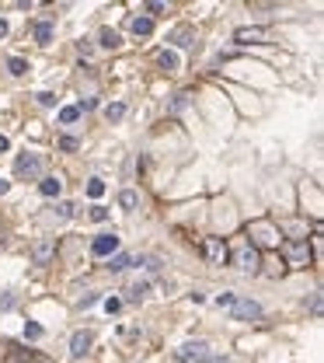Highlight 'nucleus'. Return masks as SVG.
Instances as JSON below:
<instances>
[{
	"label": "nucleus",
	"mask_w": 324,
	"mask_h": 363,
	"mask_svg": "<svg viewBox=\"0 0 324 363\" xmlns=\"http://www.w3.org/2000/svg\"><path fill=\"white\" fill-rule=\"evenodd\" d=\"M87 196H91V199H101V196H105V182H101V178H91V185H87Z\"/></svg>",
	"instance_id": "nucleus-22"
},
{
	"label": "nucleus",
	"mask_w": 324,
	"mask_h": 363,
	"mask_svg": "<svg viewBox=\"0 0 324 363\" xmlns=\"http://www.w3.org/2000/svg\"><path fill=\"white\" fill-rule=\"evenodd\" d=\"M189 101H192V95H189V91H178V95H174V101L168 105V112H171V116L185 112V108H189Z\"/></svg>",
	"instance_id": "nucleus-14"
},
{
	"label": "nucleus",
	"mask_w": 324,
	"mask_h": 363,
	"mask_svg": "<svg viewBox=\"0 0 324 363\" xmlns=\"http://www.w3.org/2000/svg\"><path fill=\"white\" fill-rule=\"evenodd\" d=\"M42 168H45V161H42L38 154H21L18 161H14V175H18V178H38Z\"/></svg>",
	"instance_id": "nucleus-3"
},
{
	"label": "nucleus",
	"mask_w": 324,
	"mask_h": 363,
	"mask_svg": "<svg viewBox=\"0 0 324 363\" xmlns=\"http://www.w3.org/2000/svg\"><path fill=\"white\" fill-rule=\"evenodd\" d=\"M7 70H11L14 77H21V74H28V63L21 60V56H11V60H7Z\"/></svg>",
	"instance_id": "nucleus-19"
},
{
	"label": "nucleus",
	"mask_w": 324,
	"mask_h": 363,
	"mask_svg": "<svg viewBox=\"0 0 324 363\" xmlns=\"http://www.w3.org/2000/svg\"><path fill=\"white\" fill-rule=\"evenodd\" d=\"M115 252H119V238L115 234H98L95 241H91V255H98V259H108Z\"/></svg>",
	"instance_id": "nucleus-8"
},
{
	"label": "nucleus",
	"mask_w": 324,
	"mask_h": 363,
	"mask_svg": "<svg viewBox=\"0 0 324 363\" xmlns=\"http://www.w3.org/2000/svg\"><path fill=\"white\" fill-rule=\"evenodd\" d=\"M32 363H53V360H45V356H32Z\"/></svg>",
	"instance_id": "nucleus-39"
},
{
	"label": "nucleus",
	"mask_w": 324,
	"mask_h": 363,
	"mask_svg": "<svg viewBox=\"0 0 324 363\" xmlns=\"http://www.w3.org/2000/svg\"><path fill=\"white\" fill-rule=\"evenodd\" d=\"M251 234H254V241H262V244H275V234H272V227H268V223H254V227H251Z\"/></svg>",
	"instance_id": "nucleus-12"
},
{
	"label": "nucleus",
	"mask_w": 324,
	"mask_h": 363,
	"mask_svg": "<svg viewBox=\"0 0 324 363\" xmlns=\"http://www.w3.org/2000/svg\"><path fill=\"white\" fill-rule=\"evenodd\" d=\"M35 42H42V46L53 42V21H38L35 25Z\"/></svg>",
	"instance_id": "nucleus-13"
},
{
	"label": "nucleus",
	"mask_w": 324,
	"mask_h": 363,
	"mask_svg": "<svg viewBox=\"0 0 324 363\" xmlns=\"http://www.w3.org/2000/svg\"><path fill=\"white\" fill-rule=\"evenodd\" d=\"M216 304H220V307H230V304H234V293H220Z\"/></svg>",
	"instance_id": "nucleus-32"
},
{
	"label": "nucleus",
	"mask_w": 324,
	"mask_h": 363,
	"mask_svg": "<svg viewBox=\"0 0 324 363\" xmlns=\"http://www.w3.org/2000/svg\"><path fill=\"white\" fill-rule=\"evenodd\" d=\"M178 53H171V49H164V53H160V66H164V70H178Z\"/></svg>",
	"instance_id": "nucleus-18"
},
{
	"label": "nucleus",
	"mask_w": 324,
	"mask_h": 363,
	"mask_svg": "<svg viewBox=\"0 0 324 363\" xmlns=\"http://www.w3.org/2000/svg\"><path fill=\"white\" fill-rule=\"evenodd\" d=\"M14 304H18V301H14V297H11V293H7V297H4V301H0V307H4V311H11V307H14Z\"/></svg>",
	"instance_id": "nucleus-35"
},
{
	"label": "nucleus",
	"mask_w": 324,
	"mask_h": 363,
	"mask_svg": "<svg viewBox=\"0 0 324 363\" xmlns=\"http://www.w3.org/2000/svg\"><path fill=\"white\" fill-rule=\"evenodd\" d=\"M202 252H206V259H210V265H223L227 262V241L223 238H206V244H202Z\"/></svg>",
	"instance_id": "nucleus-6"
},
{
	"label": "nucleus",
	"mask_w": 324,
	"mask_h": 363,
	"mask_svg": "<svg viewBox=\"0 0 324 363\" xmlns=\"http://www.w3.org/2000/svg\"><path fill=\"white\" fill-rule=\"evenodd\" d=\"M74 210H77L74 202H59V206H56V213H59V220H66V217H74Z\"/></svg>",
	"instance_id": "nucleus-25"
},
{
	"label": "nucleus",
	"mask_w": 324,
	"mask_h": 363,
	"mask_svg": "<svg viewBox=\"0 0 324 363\" xmlns=\"http://www.w3.org/2000/svg\"><path fill=\"white\" fill-rule=\"evenodd\" d=\"M206 353H210V346H206V343H185L181 349H174V360H178V363H199Z\"/></svg>",
	"instance_id": "nucleus-5"
},
{
	"label": "nucleus",
	"mask_w": 324,
	"mask_h": 363,
	"mask_svg": "<svg viewBox=\"0 0 324 363\" xmlns=\"http://www.w3.org/2000/svg\"><path fill=\"white\" fill-rule=\"evenodd\" d=\"M230 314H234L237 322H258V318H262V307H258L254 301H248V297H234Z\"/></svg>",
	"instance_id": "nucleus-4"
},
{
	"label": "nucleus",
	"mask_w": 324,
	"mask_h": 363,
	"mask_svg": "<svg viewBox=\"0 0 324 363\" xmlns=\"http://www.w3.org/2000/svg\"><path fill=\"white\" fill-rule=\"evenodd\" d=\"M7 189H11V182H4V178H0V196H4Z\"/></svg>",
	"instance_id": "nucleus-37"
},
{
	"label": "nucleus",
	"mask_w": 324,
	"mask_h": 363,
	"mask_svg": "<svg viewBox=\"0 0 324 363\" xmlns=\"http://www.w3.org/2000/svg\"><path fill=\"white\" fill-rule=\"evenodd\" d=\"M119 307H122V301H119V297H108V301H105V311H108V314H115Z\"/></svg>",
	"instance_id": "nucleus-30"
},
{
	"label": "nucleus",
	"mask_w": 324,
	"mask_h": 363,
	"mask_svg": "<svg viewBox=\"0 0 324 363\" xmlns=\"http://www.w3.org/2000/svg\"><path fill=\"white\" fill-rule=\"evenodd\" d=\"M133 32H136V35H150V32H153V21L150 18H133Z\"/></svg>",
	"instance_id": "nucleus-20"
},
{
	"label": "nucleus",
	"mask_w": 324,
	"mask_h": 363,
	"mask_svg": "<svg viewBox=\"0 0 324 363\" xmlns=\"http://www.w3.org/2000/svg\"><path fill=\"white\" fill-rule=\"evenodd\" d=\"M53 255H56V238H38L35 248H32L35 265H49V262H53Z\"/></svg>",
	"instance_id": "nucleus-7"
},
{
	"label": "nucleus",
	"mask_w": 324,
	"mask_h": 363,
	"mask_svg": "<svg viewBox=\"0 0 324 363\" xmlns=\"http://www.w3.org/2000/svg\"><path fill=\"white\" fill-rule=\"evenodd\" d=\"M199 363H230V360H227V356H202Z\"/></svg>",
	"instance_id": "nucleus-34"
},
{
	"label": "nucleus",
	"mask_w": 324,
	"mask_h": 363,
	"mask_svg": "<svg viewBox=\"0 0 324 363\" xmlns=\"http://www.w3.org/2000/svg\"><path fill=\"white\" fill-rule=\"evenodd\" d=\"M262 39H265L262 28H237L234 32V42H241V46H251V42H262Z\"/></svg>",
	"instance_id": "nucleus-10"
},
{
	"label": "nucleus",
	"mask_w": 324,
	"mask_h": 363,
	"mask_svg": "<svg viewBox=\"0 0 324 363\" xmlns=\"http://www.w3.org/2000/svg\"><path fill=\"white\" fill-rule=\"evenodd\" d=\"M101 46H105V49H115V46H119V32H112V28H101Z\"/></svg>",
	"instance_id": "nucleus-21"
},
{
	"label": "nucleus",
	"mask_w": 324,
	"mask_h": 363,
	"mask_svg": "<svg viewBox=\"0 0 324 363\" xmlns=\"http://www.w3.org/2000/svg\"><path fill=\"white\" fill-rule=\"evenodd\" d=\"M283 255H286V265H296V269H304V265H310V244L300 241V238H289V241H283Z\"/></svg>",
	"instance_id": "nucleus-1"
},
{
	"label": "nucleus",
	"mask_w": 324,
	"mask_h": 363,
	"mask_svg": "<svg viewBox=\"0 0 324 363\" xmlns=\"http://www.w3.org/2000/svg\"><path fill=\"white\" fill-rule=\"evenodd\" d=\"M4 35H7V21H0V39H4Z\"/></svg>",
	"instance_id": "nucleus-38"
},
{
	"label": "nucleus",
	"mask_w": 324,
	"mask_h": 363,
	"mask_svg": "<svg viewBox=\"0 0 324 363\" xmlns=\"http://www.w3.org/2000/svg\"><path fill=\"white\" fill-rule=\"evenodd\" d=\"M77 119H80V108H77V105H66V108H59V122H63V126H74Z\"/></svg>",
	"instance_id": "nucleus-16"
},
{
	"label": "nucleus",
	"mask_w": 324,
	"mask_h": 363,
	"mask_svg": "<svg viewBox=\"0 0 324 363\" xmlns=\"http://www.w3.org/2000/svg\"><path fill=\"white\" fill-rule=\"evenodd\" d=\"M4 150H11V140H7V137L0 133V154H4Z\"/></svg>",
	"instance_id": "nucleus-36"
},
{
	"label": "nucleus",
	"mask_w": 324,
	"mask_h": 363,
	"mask_svg": "<svg viewBox=\"0 0 324 363\" xmlns=\"http://www.w3.org/2000/svg\"><path fill=\"white\" fill-rule=\"evenodd\" d=\"M122 116H126V105H122V101H112V105H105V119H108V122H119Z\"/></svg>",
	"instance_id": "nucleus-15"
},
{
	"label": "nucleus",
	"mask_w": 324,
	"mask_h": 363,
	"mask_svg": "<svg viewBox=\"0 0 324 363\" xmlns=\"http://www.w3.org/2000/svg\"><path fill=\"white\" fill-rule=\"evenodd\" d=\"M143 293H147V283H133V286H129V301H140Z\"/></svg>",
	"instance_id": "nucleus-26"
},
{
	"label": "nucleus",
	"mask_w": 324,
	"mask_h": 363,
	"mask_svg": "<svg viewBox=\"0 0 324 363\" xmlns=\"http://www.w3.org/2000/svg\"><path fill=\"white\" fill-rule=\"evenodd\" d=\"M234 262H237V269H241V273H258V265H262V255H258V248H254L251 241H244L241 248H237Z\"/></svg>",
	"instance_id": "nucleus-2"
},
{
	"label": "nucleus",
	"mask_w": 324,
	"mask_h": 363,
	"mask_svg": "<svg viewBox=\"0 0 324 363\" xmlns=\"http://www.w3.org/2000/svg\"><path fill=\"white\" fill-rule=\"evenodd\" d=\"M192 32H189V28H181V32H174V42H178V46H192Z\"/></svg>",
	"instance_id": "nucleus-27"
},
{
	"label": "nucleus",
	"mask_w": 324,
	"mask_h": 363,
	"mask_svg": "<svg viewBox=\"0 0 324 363\" xmlns=\"http://www.w3.org/2000/svg\"><path fill=\"white\" fill-rule=\"evenodd\" d=\"M91 349V332H74V339H70V356H84Z\"/></svg>",
	"instance_id": "nucleus-9"
},
{
	"label": "nucleus",
	"mask_w": 324,
	"mask_h": 363,
	"mask_svg": "<svg viewBox=\"0 0 324 363\" xmlns=\"http://www.w3.org/2000/svg\"><path fill=\"white\" fill-rule=\"evenodd\" d=\"M38 192L53 199V196H59V192H63V182H59V178H42V182H38Z\"/></svg>",
	"instance_id": "nucleus-11"
},
{
	"label": "nucleus",
	"mask_w": 324,
	"mask_h": 363,
	"mask_svg": "<svg viewBox=\"0 0 324 363\" xmlns=\"http://www.w3.org/2000/svg\"><path fill=\"white\" fill-rule=\"evenodd\" d=\"M129 262H133V259H129L126 252H115V255H112V262H108V269H112V273H122V269H126Z\"/></svg>",
	"instance_id": "nucleus-17"
},
{
	"label": "nucleus",
	"mask_w": 324,
	"mask_h": 363,
	"mask_svg": "<svg viewBox=\"0 0 324 363\" xmlns=\"http://www.w3.org/2000/svg\"><path fill=\"white\" fill-rule=\"evenodd\" d=\"M59 147H63V150H77V147H80V143H77L74 137H63V140H59Z\"/></svg>",
	"instance_id": "nucleus-31"
},
{
	"label": "nucleus",
	"mask_w": 324,
	"mask_h": 363,
	"mask_svg": "<svg viewBox=\"0 0 324 363\" xmlns=\"http://www.w3.org/2000/svg\"><path fill=\"white\" fill-rule=\"evenodd\" d=\"M25 339H32V343L42 339V325H38V322H28V325H25Z\"/></svg>",
	"instance_id": "nucleus-24"
},
{
	"label": "nucleus",
	"mask_w": 324,
	"mask_h": 363,
	"mask_svg": "<svg viewBox=\"0 0 324 363\" xmlns=\"http://www.w3.org/2000/svg\"><path fill=\"white\" fill-rule=\"evenodd\" d=\"M119 202H122V210H133L136 202H140V196H136L133 189H126V192H122V196H119Z\"/></svg>",
	"instance_id": "nucleus-23"
},
{
	"label": "nucleus",
	"mask_w": 324,
	"mask_h": 363,
	"mask_svg": "<svg viewBox=\"0 0 324 363\" xmlns=\"http://www.w3.org/2000/svg\"><path fill=\"white\" fill-rule=\"evenodd\" d=\"M91 220H108V210H105V206H95V210H91Z\"/></svg>",
	"instance_id": "nucleus-29"
},
{
	"label": "nucleus",
	"mask_w": 324,
	"mask_h": 363,
	"mask_svg": "<svg viewBox=\"0 0 324 363\" xmlns=\"http://www.w3.org/2000/svg\"><path fill=\"white\" fill-rule=\"evenodd\" d=\"M310 311H314V314H321V293H314V301H310Z\"/></svg>",
	"instance_id": "nucleus-33"
},
{
	"label": "nucleus",
	"mask_w": 324,
	"mask_h": 363,
	"mask_svg": "<svg viewBox=\"0 0 324 363\" xmlns=\"http://www.w3.org/2000/svg\"><path fill=\"white\" fill-rule=\"evenodd\" d=\"M38 105H56V95L53 91H38Z\"/></svg>",
	"instance_id": "nucleus-28"
}]
</instances>
